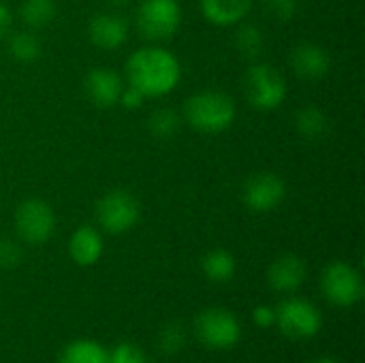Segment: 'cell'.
Listing matches in <instances>:
<instances>
[{
  "mask_svg": "<svg viewBox=\"0 0 365 363\" xmlns=\"http://www.w3.org/2000/svg\"><path fill=\"white\" fill-rule=\"evenodd\" d=\"M126 77L128 86L139 90L145 98H160L178 88L182 64L169 49L150 45L130 53L126 60Z\"/></svg>",
  "mask_w": 365,
  "mask_h": 363,
  "instance_id": "6da1fadb",
  "label": "cell"
},
{
  "mask_svg": "<svg viewBox=\"0 0 365 363\" xmlns=\"http://www.w3.org/2000/svg\"><path fill=\"white\" fill-rule=\"evenodd\" d=\"M237 116L235 101L218 90H203L184 101V120L203 135L225 133Z\"/></svg>",
  "mask_w": 365,
  "mask_h": 363,
  "instance_id": "7a4b0ae2",
  "label": "cell"
},
{
  "mask_svg": "<svg viewBox=\"0 0 365 363\" xmlns=\"http://www.w3.org/2000/svg\"><path fill=\"white\" fill-rule=\"evenodd\" d=\"M287 79L284 75L267 64V62H255L248 66L244 75V94L248 103L259 111H274L287 101Z\"/></svg>",
  "mask_w": 365,
  "mask_h": 363,
  "instance_id": "3957f363",
  "label": "cell"
},
{
  "mask_svg": "<svg viewBox=\"0 0 365 363\" xmlns=\"http://www.w3.org/2000/svg\"><path fill=\"white\" fill-rule=\"evenodd\" d=\"M135 24L145 41H169L182 24V6L178 0H143L137 6Z\"/></svg>",
  "mask_w": 365,
  "mask_h": 363,
  "instance_id": "277c9868",
  "label": "cell"
},
{
  "mask_svg": "<svg viewBox=\"0 0 365 363\" xmlns=\"http://www.w3.org/2000/svg\"><path fill=\"white\" fill-rule=\"evenodd\" d=\"M321 291L329 304L338 308H351L364 297V278L355 265L346 261H334L321 274Z\"/></svg>",
  "mask_w": 365,
  "mask_h": 363,
  "instance_id": "5b68a950",
  "label": "cell"
},
{
  "mask_svg": "<svg viewBox=\"0 0 365 363\" xmlns=\"http://www.w3.org/2000/svg\"><path fill=\"white\" fill-rule=\"evenodd\" d=\"M139 216L141 205L128 190L113 188L96 201V223L111 235L130 231L139 223Z\"/></svg>",
  "mask_w": 365,
  "mask_h": 363,
  "instance_id": "8992f818",
  "label": "cell"
},
{
  "mask_svg": "<svg viewBox=\"0 0 365 363\" xmlns=\"http://www.w3.org/2000/svg\"><path fill=\"white\" fill-rule=\"evenodd\" d=\"M197 340L212 351H227L240 342L242 327L233 312L225 308H207L195 321Z\"/></svg>",
  "mask_w": 365,
  "mask_h": 363,
  "instance_id": "52a82bcc",
  "label": "cell"
},
{
  "mask_svg": "<svg viewBox=\"0 0 365 363\" xmlns=\"http://www.w3.org/2000/svg\"><path fill=\"white\" fill-rule=\"evenodd\" d=\"M276 325L291 340H310L321 332L323 317L308 300L289 297L276 308Z\"/></svg>",
  "mask_w": 365,
  "mask_h": 363,
  "instance_id": "ba28073f",
  "label": "cell"
},
{
  "mask_svg": "<svg viewBox=\"0 0 365 363\" xmlns=\"http://www.w3.org/2000/svg\"><path fill=\"white\" fill-rule=\"evenodd\" d=\"M17 237L30 246L45 244L56 231L53 208L45 199H26L15 210Z\"/></svg>",
  "mask_w": 365,
  "mask_h": 363,
  "instance_id": "9c48e42d",
  "label": "cell"
},
{
  "mask_svg": "<svg viewBox=\"0 0 365 363\" xmlns=\"http://www.w3.org/2000/svg\"><path fill=\"white\" fill-rule=\"evenodd\" d=\"M284 197H287V184L280 175L272 171L252 173L242 188V201L255 214L274 212L276 208L282 205Z\"/></svg>",
  "mask_w": 365,
  "mask_h": 363,
  "instance_id": "30bf717a",
  "label": "cell"
},
{
  "mask_svg": "<svg viewBox=\"0 0 365 363\" xmlns=\"http://www.w3.org/2000/svg\"><path fill=\"white\" fill-rule=\"evenodd\" d=\"M122 90H124V79L109 66L90 68L83 77V94L98 109L115 107Z\"/></svg>",
  "mask_w": 365,
  "mask_h": 363,
  "instance_id": "8fae6325",
  "label": "cell"
},
{
  "mask_svg": "<svg viewBox=\"0 0 365 363\" xmlns=\"http://www.w3.org/2000/svg\"><path fill=\"white\" fill-rule=\"evenodd\" d=\"M291 68L299 79L306 81H319L323 77H327L329 68H331V56L329 51L312 41L299 43L297 47H293L291 51Z\"/></svg>",
  "mask_w": 365,
  "mask_h": 363,
  "instance_id": "7c38bea8",
  "label": "cell"
},
{
  "mask_svg": "<svg viewBox=\"0 0 365 363\" xmlns=\"http://www.w3.org/2000/svg\"><path fill=\"white\" fill-rule=\"evenodd\" d=\"M88 36L101 49H118L128 39V24L118 13H98L88 26Z\"/></svg>",
  "mask_w": 365,
  "mask_h": 363,
  "instance_id": "4fadbf2b",
  "label": "cell"
},
{
  "mask_svg": "<svg viewBox=\"0 0 365 363\" xmlns=\"http://www.w3.org/2000/svg\"><path fill=\"white\" fill-rule=\"evenodd\" d=\"M306 263L297 255L278 257L267 270V282L276 293H295L306 282Z\"/></svg>",
  "mask_w": 365,
  "mask_h": 363,
  "instance_id": "5bb4252c",
  "label": "cell"
},
{
  "mask_svg": "<svg viewBox=\"0 0 365 363\" xmlns=\"http://www.w3.org/2000/svg\"><path fill=\"white\" fill-rule=\"evenodd\" d=\"M252 2L255 0H199V6L201 15L210 24L218 28H229L246 19L252 9Z\"/></svg>",
  "mask_w": 365,
  "mask_h": 363,
  "instance_id": "9a60e30c",
  "label": "cell"
},
{
  "mask_svg": "<svg viewBox=\"0 0 365 363\" xmlns=\"http://www.w3.org/2000/svg\"><path fill=\"white\" fill-rule=\"evenodd\" d=\"M68 255L81 267H90L98 263V259L103 257V235L94 227L81 225L79 229L73 231L68 240Z\"/></svg>",
  "mask_w": 365,
  "mask_h": 363,
  "instance_id": "2e32d148",
  "label": "cell"
},
{
  "mask_svg": "<svg viewBox=\"0 0 365 363\" xmlns=\"http://www.w3.org/2000/svg\"><path fill=\"white\" fill-rule=\"evenodd\" d=\"M295 131L306 141H321L329 133V118L317 105H306L295 113Z\"/></svg>",
  "mask_w": 365,
  "mask_h": 363,
  "instance_id": "e0dca14e",
  "label": "cell"
},
{
  "mask_svg": "<svg viewBox=\"0 0 365 363\" xmlns=\"http://www.w3.org/2000/svg\"><path fill=\"white\" fill-rule=\"evenodd\" d=\"M235 257L225 248H214L203 255L201 272L212 282H229L235 276Z\"/></svg>",
  "mask_w": 365,
  "mask_h": 363,
  "instance_id": "ac0fdd59",
  "label": "cell"
},
{
  "mask_svg": "<svg viewBox=\"0 0 365 363\" xmlns=\"http://www.w3.org/2000/svg\"><path fill=\"white\" fill-rule=\"evenodd\" d=\"M58 363H109V353L92 340H75L60 353Z\"/></svg>",
  "mask_w": 365,
  "mask_h": 363,
  "instance_id": "d6986e66",
  "label": "cell"
},
{
  "mask_svg": "<svg viewBox=\"0 0 365 363\" xmlns=\"http://www.w3.org/2000/svg\"><path fill=\"white\" fill-rule=\"evenodd\" d=\"M56 13H58L56 0H24L19 6L21 21L32 30L47 28L53 21Z\"/></svg>",
  "mask_w": 365,
  "mask_h": 363,
  "instance_id": "ffe728a7",
  "label": "cell"
},
{
  "mask_svg": "<svg viewBox=\"0 0 365 363\" xmlns=\"http://www.w3.org/2000/svg\"><path fill=\"white\" fill-rule=\"evenodd\" d=\"M237 32H235V49L240 51L242 58L246 60H257L263 49H265V34L259 26L255 24H237Z\"/></svg>",
  "mask_w": 365,
  "mask_h": 363,
  "instance_id": "44dd1931",
  "label": "cell"
},
{
  "mask_svg": "<svg viewBox=\"0 0 365 363\" xmlns=\"http://www.w3.org/2000/svg\"><path fill=\"white\" fill-rule=\"evenodd\" d=\"M180 124H182V118L169 107H160L148 118V131L156 139H171L180 131Z\"/></svg>",
  "mask_w": 365,
  "mask_h": 363,
  "instance_id": "7402d4cb",
  "label": "cell"
},
{
  "mask_svg": "<svg viewBox=\"0 0 365 363\" xmlns=\"http://www.w3.org/2000/svg\"><path fill=\"white\" fill-rule=\"evenodd\" d=\"M9 51L17 62L28 64V62H34L41 56V43L32 32L21 30V32H15L9 39Z\"/></svg>",
  "mask_w": 365,
  "mask_h": 363,
  "instance_id": "603a6c76",
  "label": "cell"
},
{
  "mask_svg": "<svg viewBox=\"0 0 365 363\" xmlns=\"http://www.w3.org/2000/svg\"><path fill=\"white\" fill-rule=\"evenodd\" d=\"M186 347V329L180 323H167L158 334V349L165 355H178Z\"/></svg>",
  "mask_w": 365,
  "mask_h": 363,
  "instance_id": "cb8c5ba5",
  "label": "cell"
},
{
  "mask_svg": "<svg viewBox=\"0 0 365 363\" xmlns=\"http://www.w3.org/2000/svg\"><path fill=\"white\" fill-rule=\"evenodd\" d=\"M263 9L267 11L269 17L278 21H291L299 11V2L297 0H263Z\"/></svg>",
  "mask_w": 365,
  "mask_h": 363,
  "instance_id": "d4e9b609",
  "label": "cell"
},
{
  "mask_svg": "<svg viewBox=\"0 0 365 363\" xmlns=\"http://www.w3.org/2000/svg\"><path fill=\"white\" fill-rule=\"evenodd\" d=\"M109 363H150V359L135 344H120L109 353Z\"/></svg>",
  "mask_w": 365,
  "mask_h": 363,
  "instance_id": "484cf974",
  "label": "cell"
},
{
  "mask_svg": "<svg viewBox=\"0 0 365 363\" xmlns=\"http://www.w3.org/2000/svg\"><path fill=\"white\" fill-rule=\"evenodd\" d=\"M21 261V248L13 240H0V270H13Z\"/></svg>",
  "mask_w": 365,
  "mask_h": 363,
  "instance_id": "4316f807",
  "label": "cell"
},
{
  "mask_svg": "<svg viewBox=\"0 0 365 363\" xmlns=\"http://www.w3.org/2000/svg\"><path fill=\"white\" fill-rule=\"evenodd\" d=\"M143 101H145V96H143L139 90H135L133 86H124V90H122V94H120L118 105H122V107H126V109L135 111V109H139V107L143 105Z\"/></svg>",
  "mask_w": 365,
  "mask_h": 363,
  "instance_id": "83f0119b",
  "label": "cell"
},
{
  "mask_svg": "<svg viewBox=\"0 0 365 363\" xmlns=\"http://www.w3.org/2000/svg\"><path fill=\"white\" fill-rule=\"evenodd\" d=\"M252 321L257 327H272L276 325V308L269 306H257L252 312Z\"/></svg>",
  "mask_w": 365,
  "mask_h": 363,
  "instance_id": "f1b7e54d",
  "label": "cell"
},
{
  "mask_svg": "<svg viewBox=\"0 0 365 363\" xmlns=\"http://www.w3.org/2000/svg\"><path fill=\"white\" fill-rule=\"evenodd\" d=\"M11 24H13V15H11V11L6 9V4L0 2V41L9 34Z\"/></svg>",
  "mask_w": 365,
  "mask_h": 363,
  "instance_id": "f546056e",
  "label": "cell"
},
{
  "mask_svg": "<svg viewBox=\"0 0 365 363\" xmlns=\"http://www.w3.org/2000/svg\"><path fill=\"white\" fill-rule=\"evenodd\" d=\"M310 363H338L334 357H329V355H325V357H317L314 362H310Z\"/></svg>",
  "mask_w": 365,
  "mask_h": 363,
  "instance_id": "4dcf8cb0",
  "label": "cell"
},
{
  "mask_svg": "<svg viewBox=\"0 0 365 363\" xmlns=\"http://www.w3.org/2000/svg\"><path fill=\"white\" fill-rule=\"evenodd\" d=\"M107 4H111V6H122V4H126L128 0H105Z\"/></svg>",
  "mask_w": 365,
  "mask_h": 363,
  "instance_id": "1f68e13d",
  "label": "cell"
}]
</instances>
